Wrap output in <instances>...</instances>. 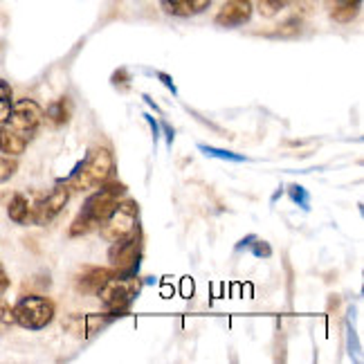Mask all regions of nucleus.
I'll list each match as a JSON object with an SVG mask.
<instances>
[{"label": "nucleus", "instance_id": "f257e3e1", "mask_svg": "<svg viewBox=\"0 0 364 364\" xmlns=\"http://www.w3.org/2000/svg\"><path fill=\"white\" fill-rule=\"evenodd\" d=\"M43 119V108L34 100L14 102L11 113L0 124V151L11 158L23 156L25 149L36 137Z\"/></svg>", "mask_w": 364, "mask_h": 364}, {"label": "nucleus", "instance_id": "f03ea898", "mask_svg": "<svg viewBox=\"0 0 364 364\" xmlns=\"http://www.w3.org/2000/svg\"><path fill=\"white\" fill-rule=\"evenodd\" d=\"M124 191L126 187L122 182L108 178L104 185H100V189L92 196H88V200L83 203V209L73 220V225H70V236H83L100 228V223L113 212V207L122 200Z\"/></svg>", "mask_w": 364, "mask_h": 364}, {"label": "nucleus", "instance_id": "7ed1b4c3", "mask_svg": "<svg viewBox=\"0 0 364 364\" xmlns=\"http://www.w3.org/2000/svg\"><path fill=\"white\" fill-rule=\"evenodd\" d=\"M115 173V158L108 149H92L88 158L70 173L68 180H61L70 187V191H90L104 185Z\"/></svg>", "mask_w": 364, "mask_h": 364}, {"label": "nucleus", "instance_id": "20e7f679", "mask_svg": "<svg viewBox=\"0 0 364 364\" xmlns=\"http://www.w3.org/2000/svg\"><path fill=\"white\" fill-rule=\"evenodd\" d=\"M139 288H142V282L135 274H113L97 290V297H100L104 311L124 315L139 295Z\"/></svg>", "mask_w": 364, "mask_h": 364}, {"label": "nucleus", "instance_id": "39448f33", "mask_svg": "<svg viewBox=\"0 0 364 364\" xmlns=\"http://www.w3.org/2000/svg\"><path fill=\"white\" fill-rule=\"evenodd\" d=\"M14 324L27 331H41L52 324L54 315H57V306L50 297L43 295H27L21 297L11 308Z\"/></svg>", "mask_w": 364, "mask_h": 364}, {"label": "nucleus", "instance_id": "423d86ee", "mask_svg": "<svg viewBox=\"0 0 364 364\" xmlns=\"http://www.w3.org/2000/svg\"><path fill=\"white\" fill-rule=\"evenodd\" d=\"M137 220H139V205L131 198L119 200L113 207V212L100 223L102 239L108 243H117V241L129 239L131 234L137 232Z\"/></svg>", "mask_w": 364, "mask_h": 364}, {"label": "nucleus", "instance_id": "0eeeda50", "mask_svg": "<svg viewBox=\"0 0 364 364\" xmlns=\"http://www.w3.org/2000/svg\"><path fill=\"white\" fill-rule=\"evenodd\" d=\"M110 245L113 247L108 252V263L113 265V270L117 274H133L139 257H142V234H139V230L131 234L129 239L110 243Z\"/></svg>", "mask_w": 364, "mask_h": 364}, {"label": "nucleus", "instance_id": "6e6552de", "mask_svg": "<svg viewBox=\"0 0 364 364\" xmlns=\"http://www.w3.org/2000/svg\"><path fill=\"white\" fill-rule=\"evenodd\" d=\"M70 196H73V191H70V187L65 185V182H59L57 187L50 189L43 196H36L34 225H50V223L65 209Z\"/></svg>", "mask_w": 364, "mask_h": 364}, {"label": "nucleus", "instance_id": "1a4fd4ad", "mask_svg": "<svg viewBox=\"0 0 364 364\" xmlns=\"http://www.w3.org/2000/svg\"><path fill=\"white\" fill-rule=\"evenodd\" d=\"M252 18L250 0H228L216 14V25L220 27H241Z\"/></svg>", "mask_w": 364, "mask_h": 364}, {"label": "nucleus", "instance_id": "9d476101", "mask_svg": "<svg viewBox=\"0 0 364 364\" xmlns=\"http://www.w3.org/2000/svg\"><path fill=\"white\" fill-rule=\"evenodd\" d=\"M34 205L36 193H14L7 205V216L16 225H30V223H34Z\"/></svg>", "mask_w": 364, "mask_h": 364}, {"label": "nucleus", "instance_id": "9b49d317", "mask_svg": "<svg viewBox=\"0 0 364 364\" xmlns=\"http://www.w3.org/2000/svg\"><path fill=\"white\" fill-rule=\"evenodd\" d=\"M160 5L169 16L191 18V16L203 14L205 9H209L212 0H160Z\"/></svg>", "mask_w": 364, "mask_h": 364}, {"label": "nucleus", "instance_id": "f8f14e48", "mask_svg": "<svg viewBox=\"0 0 364 364\" xmlns=\"http://www.w3.org/2000/svg\"><path fill=\"white\" fill-rule=\"evenodd\" d=\"M113 274H117V272L108 270V268H86L77 277V290L83 292V295H90V292L100 290Z\"/></svg>", "mask_w": 364, "mask_h": 364}, {"label": "nucleus", "instance_id": "ddd939ff", "mask_svg": "<svg viewBox=\"0 0 364 364\" xmlns=\"http://www.w3.org/2000/svg\"><path fill=\"white\" fill-rule=\"evenodd\" d=\"M70 113H73V106H70L68 97H63V100L52 102L48 106V110H43V117H48L52 126H63V124H68Z\"/></svg>", "mask_w": 364, "mask_h": 364}, {"label": "nucleus", "instance_id": "4468645a", "mask_svg": "<svg viewBox=\"0 0 364 364\" xmlns=\"http://www.w3.org/2000/svg\"><path fill=\"white\" fill-rule=\"evenodd\" d=\"M117 317H119L117 313H108V311L95 313V315H86V338H92V335L104 331L108 324H113Z\"/></svg>", "mask_w": 364, "mask_h": 364}, {"label": "nucleus", "instance_id": "2eb2a0df", "mask_svg": "<svg viewBox=\"0 0 364 364\" xmlns=\"http://www.w3.org/2000/svg\"><path fill=\"white\" fill-rule=\"evenodd\" d=\"M11 106H14V90L5 79H0V124L11 113Z\"/></svg>", "mask_w": 364, "mask_h": 364}, {"label": "nucleus", "instance_id": "dca6fc26", "mask_svg": "<svg viewBox=\"0 0 364 364\" xmlns=\"http://www.w3.org/2000/svg\"><path fill=\"white\" fill-rule=\"evenodd\" d=\"M290 3H292V0H259V11H261V16L272 18L274 14L286 9Z\"/></svg>", "mask_w": 364, "mask_h": 364}, {"label": "nucleus", "instance_id": "f3484780", "mask_svg": "<svg viewBox=\"0 0 364 364\" xmlns=\"http://www.w3.org/2000/svg\"><path fill=\"white\" fill-rule=\"evenodd\" d=\"M16 169H18L16 158H11V156H0V185H3V182H7L14 173H16Z\"/></svg>", "mask_w": 364, "mask_h": 364}, {"label": "nucleus", "instance_id": "a211bd4d", "mask_svg": "<svg viewBox=\"0 0 364 364\" xmlns=\"http://www.w3.org/2000/svg\"><path fill=\"white\" fill-rule=\"evenodd\" d=\"M200 151L207 153V156H212V158H220V160H232V162H243L245 160L243 156H236V153L223 151V149H214V146H205V144H200Z\"/></svg>", "mask_w": 364, "mask_h": 364}, {"label": "nucleus", "instance_id": "6ab92c4d", "mask_svg": "<svg viewBox=\"0 0 364 364\" xmlns=\"http://www.w3.org/2000/svg\"><path fill=\"white\" fill-rule=\"evenodd\" d=\"M290 198L295 200L297 205H301V209H311V200H308V193H306V189L304 187H299V185H290Z\"/></svg>", "mask_w": 364, "mask_h": 364}, {"label": "nucleus", "instance_id": "aec40b11", "mask_svg": "<svg viewBox=\"0 0 364 364\" xmlns=\"http://www.w3.org/2000/svg\"><path fill=\"white\" fill-rule=\"evenodd\" d=\"M14 324V315H11V306L7 301L0 299V328H7Z\"/></svg>", "mask_w": 364, "mask_h": 364}, {"label": "nucleus", "instance_id": "412c9836", "mask_svg": "<svg viewBox=\"0 0 364 364\" xmlns=\"http://www.w3.org/2000/svg\"><path fill=\"white\" fill-rule=\"evenodd\" d=\"M252 243H255V245H252V252H255V255L257 257H265V259H268L270 255H272V247L268 245V243H265V241H252Z\"/></svg>", "mask_w": 364, "mask_h": 364}, {"label": "nucleus", "instance_id": "4be33fe9", "mask_svg": "<svg viewBox=\"0 0 364 364\" xmlns=\"http://www.w3.org/2000/svg\"><path fill=\"white\" fill-rule=\"evenodd\" d=\"M331 7H360L362 0H328Z\"/></svg>", "mask_w": 364, "mask_h": 364}, {"label": "nucleus", "instance_id": "5701e85b", "mask_svg": "<svg viewBox=\"0 0 364 364\" xmlns=\"http://www.w3.org/2000/svg\"><path fill=\"white\" fill-rule=\"evenodd\" d=\"M9 288V277H7V272H5V268H3V263H0V295Z\"/></svg>", "mask_w": 364, "mask_h": 364}, {"label": "nucleus", "instance_id": "b1692460", "mask_svg": "<svg viewBox=\"0 0 364 364\" xmlns=\"http://www.w3.org/2000/svg\"><path fill=\"white\" fill-rule=\"evenodd\" d=\"M158 77H160V79L164 81V86H166V88H169V90H173V92H176V86H173V83H171V79H169V77H166V75H162V73H160Z\"/></svg>", "mask_w": 364, "mask_h": 364}]
</instances>
